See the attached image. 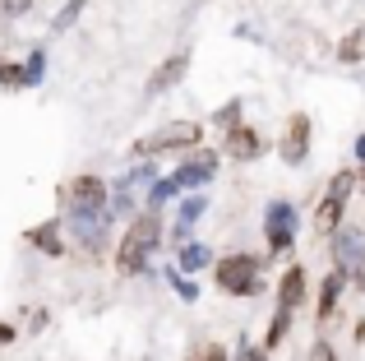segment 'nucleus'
<instances>
[{
    "mask_svg": "<svg viewBox=\"0 0 365 361\" xmlns=\"http://www.w3.org/2000/svg\"><path fill=\"white\" fill-rule=\"evenodd\" d=\"M158 241H162V223H158V213H134L130 218V232L120 236V245H116V273H125V278H134V273H143L148 269V260H153V250H158Z\"/></svg>",
    "mask_w": 365,
    "mask_h": 361,
    "instance_id": "1",
    "label": "nucleus"
},
{
    "mask_svg": "<svg viewBox=\"0 0 365 361\" xmlns=\"http://www.w3.org/2000/svg\"><path fill=\"white\" fill-rule=\"evenodd\" d=\"M61 218H46V223H37L33 232H28V241L37 245L42 255H65V236H61Z\"/></svg>",
    "mask_w": 365,
    "mask_h": 361,
    "instance_id": "15",
    "label": "nucleus"
},
{
    "mask_svg": "<svg viewBox=\"0 0 365 361\" xmlns=\"http://www.w3.org/2000/svg\"><path fill=\"white\" fill-rule=\"evenodd\" d=\"M264 264L255 260V255H222L213 269V283L227 292V297H255L259 288H264Z\"/></svg>",
    "mask_w": 365,
    "mask_h": 361,
    "instance_id": "2",
    "label": "nucleus"
},
{
    "mask_svg": "<svg viewBox=\"0 0 365 361\" xmlns=\"http://www.w3.org/2000/svg\"><path fill=\"white\" fill-rule=\"evenodd\" d=\"M213 172H217V153H208V148H195V153H190L171 176H176L180 190H190V195H195L199 185H208V180H213Z\"/></svg>",
    "mask_w": 365,
    "mask_h": 361,
    "instance_id": "10",
    "label": "nucleus"
},
{
    "mask_svg": "<svg viewBox=\"0 0 365 361\" xmlns=\"http://www.w3.org/2000/svg\"><path fill=\"white\" fill-rule=\"evenodd\" d=\"M5 343H14V325H0V347Z\"/></svg>",
    "mask_w": 365,
    "mask_h": 361,
    "instance_id": "25",
    "label": "nucleus"
},
{
    "mask_svg": "<svg viewBox=\"0 0 365 361\" xmlns=\"http://www.w3.org/2000/svg\"><path fill=\"white\" fill-rule=\"evenodd\" d=\"M351 190H356V172H351V167L333 172L329 190H324V199H319V208H314V232H319V236H333L342 227V213H347V204H351Z\"/></svg>",
    "mask_w": 365,
    "mask_h": 361,
    "instance_id": "3",
    "label": "nucleus"
},
{
    "mask_svg": "<svg viewBox=\"0 0 365 361\" xmlns=\"http://www.w3.org/2000/svg\"><path fill=\"white\" fill-rule=\"evenodd\" d=\"M185 361H199V357H185Z\"/></svg>",
    "mask_w": 365,
    "mask_h": 361,
    "instance_id": "28",
    "label": "nucleus"
},
{
    "mask_svg": "<svg viewBox=\"0 0 365 361\" xmlns=\"http://www.w3.org/2000/svg\"><path fill=\"white\" fill-rule=\"evenodd\" d=\"M199 139H204V126H199V121H171L158 135H148L143 144H134V158H143V153H185V148L195 153Z\"/></svg>",
    "mask_w": 365,
    "mask_h": 361,
    "instance_id": "4",
    "label": "nucleus"
},
{
    "mask_svg": "<svg viewBox=\"0 0 365 361\" xmlns=\"http://www.w3.org/2000/svg\"><path fill=\"white\" fill-rule=\"evenodd\" d=\"M79 9H83V0H65V9L56 14V33H65V28H70L74 19H79Z\"/></svg>",
    "mask_w": 365,
    "mask_h": 361,
    "instance_id": "22",
    "label": "nucleus"
},
{
    "mask_svg": "<svg viewBox=\"0 0 365 361\" xmlns=\"http://www.w3.org/2000/svg\"><path fill=\"white\" fill-rule=\"evenodd\" d=\"M65 199L70 208H111V185L102 176H74L65 185Z\"/></svg>",
    "mask_w": 365,
    "mask_h": 361,
    "instance_id": "9",
    "label": "nucleus"
},
{
    "mask_svg": "<svg viewBox=\"0 0 365 361\" xmlns=\"http://www.w3.org/2000/svg\"><path fill=\"white\" fill-rule=\"evenodd\" d=\"M268 352H264V347H259V352H245V361H264Z\"/></svg>",
    "mask_w": 365,
    "mask_h": 361,
    "instance_id": "27",
    "label": "nucleus"
},
{
    "mask_svg": "<svg viewBox=\"0 0 365 361\" xmlns=\"http://www.w3.org/2000/svg\"><path fill=\"white\" fill-rule=\"evenodd\" d=\"M241 111H245V102H241V98L222 102V107L213 111V130H222V139L232 135V130H241V126H245V121H241Z\"/></svg>",
    "mask_w": 365,
    "mask_h": 361,
    "instance_id": "18",
    "label": "nucleus"
},
{
    "mask_svg": "<svg viewBox=\"0 0 365 361\" xmlns=\"http://www.w3.org/2000/svg\"><path fill=\"white\" fill-rule=\"evenodd\" d=\"M65 227H70V236L83 250H102L107 245V227H111V208H70Z\"/></svg>",
    "mask_w": 365,
    "mask_h": 361,
    "instance_id": "6",
    "label": "nucleus"
},
{
    "mask_svg": "<svg viewBox=\"0 0 365 361\" xmlns=\"http://www.w3.org/2000/svg\"><path fill=\"white\" fill-rule=\"evenodd\" d=\"M356 163L365 167V135H356Z\"/></svg>",
    "mask_w": 365,
    "mask_h": 361,
    "instance_id": "26",
    "label": "nucleus"
},
{
    "mask_svg": "<svg viewBox=\"0 0 365 361\" xmlns=\"http://www.w3.org/2000/svg\"><path fill=\"white\" fill-rule=\"evenodd\" d=\"M310 361H338V352H333V343H329V338H314Z\"/></svg>",
    "mask_w": 365,
    "mask_h": 361,
    "instance_id": "23",
    "label": "nucleus"
},
{
    "mask_svg": "<svg viewBox=\"0 0 365 361\" xmlns=\"http://www.w3.org/2000/svg\"><path fill=\"white\" fill-rule=\"evenodd\" d=\"M204 208H208V195H185V199H180V208H176V241L180 245H185L190 227L204 218Z\"/></svg>",
    "mask_w": 365,
    "mask_h": 361,
    "instance_id": "16",
    "label": "nucleus"
},
{
    "mask_svg": "<svg viewBox=\"0 0 365 361\" xmlns=\"http://www.w3.org/2000/svg\"><path fill=\"white\" fill-rule=\"evenodd\" d=\"M176 176H162V180H153V185H148V213H158V208L162 204H167V199H176Z\"/></svg>",
    "mask_w": 365,
    "mask_h": 361,
    "instance_id": "20",
    "label": "nucleus"
},
{
    "mask_svg": "<svg viewBox=\"0 0 365 361\" xmlns=\"http://www.w3.org/2000/svg\"><path fill=\"white\" fill-rule=\"evenodd\" d=\"M208 264H213V250H208L204 241H185V245H180L176 269H185V278H190V273H199V269H208Z\"/></svg>",
    "mask_w": 365,
    "mask_h": 361,
    "instance_id": "17",
    "label": "nucleus"
},
{
    "mask_svg": "<svg viewBox=\"0 0 365 361\" xmlns=\"http://www.w3.org/2000/svg\"><path fill=\"white\" fill-rule=\"evenodd\" d=\"M305 301V269L301 264H292V269L277 278V306L273 310H287V315H296V306Z\"/></svg>",
    "mask_w": 365,
    "mask_h": 361,
    "instance_id": "14",
    "label": "nucleus"
},
{
    "mask_svg": "<svg viewBox=\"0 0 365 361\" xmlns=\"http://www.w3.org/2000/svg\"><path fill=\"white\" fill-rule=\"evenodd\" d=\"M28 5L33 0H5V14H28Z\"/></svg>",
    "mask_w": 365,
    "mask_h": 361,
    "instance_id": "24",
    "label": "nucleus"
},
{
    "mask_svg": "<svg viewBox=\"0 0 365 361\" xmlns=\"http://www.w3.org/2000/svg\"><path fill=\"white\" fill-rule=\"evenodd\" d=\"M310 144H314V121L305 116V111H296V116L287 121V130H282V144H277V153H282L287 167H301L305 158H310Z\"/></svg>",
    "mask_w": 365,
    "mask_h": 361,
    "instance_id": "7",
    "label": "nucleus"
},
{
    "mask_svg": "<svg viewBox=\"0 0 365 361\" xmlns=\"http://www.w3.org/2000/svg\"><path fill=\"white\" fill-rule=\"evenodd\" d=\"M222 153L232 158V163H255V158L264 153V135H259L255 126H241L222 139Z\"/></svg>",
    "mask_w": 365,
    "mask_h": 361,
    "instance_id": "12",
    "label": "nucleus"
},
{
    "mask_svg": "<svg viewBox=\"0 0 365 361\" xmlns=\"http://www.w3.org/2000/svg\"><path fill=\"white\" fill-rule=\"evenodd\" d=\"M329 241H333V264H338V269H347V273L365 269V232H356V227H338Z\"/></svg>",
    "mask_w": 365,
    "mask_h": 361,
    "instance_id": "8",
    "label": "nucleus"
},
{
    "mask_svg": "<svg viewBox=\"0 0 365 361\" xmlns=\"http://www.w3.org/2000/svg\"><path fill=\"white\" fill-rule=\"evenodd\" d=\"M296 232H301V213H296L292 199H273L264 208V236H268V250L287 255L296 245Z\"/></svg>",
    "mask_w": 365,
    "mask_h": 361,
    "instance_id": "5",
    "label": "nucleus"
},
{
    "mask_svg": "<svg viewBox=\"0 0 365 361\" xmlns=\"http://www.w3.org/2000/svg\"><path fill=\"white\" fill-rule=\"evenodd\" d=\"M347 278H351V273L338 269V264L329 269V278H324V288H319V306H314V320H319V325H329V320H333V310H338V301H342Z\"/></svg>",
    "mask_w": 365,
    "mask_h": 361,
    "instance_id": "13",
    "label": "nucleus"
},
{
    "mask_svg": "<svg viewBox=\"0 0 365 361\" xmlns=\"http://www.w3.org/2000/svg\"><path fill=\"white\" fill-rule=\"evenodd\" d=\"M338 61H342V65L365 61V24H361V28H351V33L338 42Z\"/></svg>",
    "mask_w": 365,
    "mask_h": 361,
    "instance_id": "19",
    "label": "nucleus"
},
{
    "mask_svg": "<svg viewBox=\"0 0 365 361\" xmlns=\"http://www.w3.org/2000/svg\"><path fill=\"white\" fill-rule=\"evenodd\" d=\"M190 74V51H171L167 61L158 65V70L148 74V98H162V93H171L180 79Z\"/></svg>",
    "mask_w": 365,
    "mask_h": 361,
    "instance_id": "11",
    "label": "nucleus"
},
{
    "mask_svg": "<svg viewBox=\"0 0 365 361\" xmlns=\"http://www.w3.org/2000/svg\"><path fill=\"white\" fill-rule=\"evenodd\" d=\"M167 283L176 288V297H185V301H199V288H195V283H190L180 269H167Z\"/></svg>",
    "mask_w": 365,
    "mask_h": 361,
    "instance_id": "21",
    "label": "nucleus"
}]
</instances>
